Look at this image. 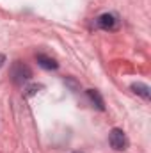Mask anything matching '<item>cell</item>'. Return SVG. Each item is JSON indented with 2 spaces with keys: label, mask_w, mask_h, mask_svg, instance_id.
<instances>
[{
  "label": "cell",
  "mask_w": 151,
  "mask_h": 153,
  "mask_svg": "<svg viewBox=\"0 0 151 153\" xmlns=\"http://www.w3.org/2000/svg\"><path fill=\"white\" fill-rule=\"evenodd\" d=\"M109 143L115 152H124L128 148V139L121 128H112L109 134Z\"/></svg>",
  "instance_id": "obj_1"
},
{
  "label": "cell",
  "mask_w": 151,
  "mask_h": 153,
  "mask_svg": "<svg viewBox=\"0 0 151 153\" xmlns=\"http://www.w3.org/2000/svg\"><path fill=\"white\" fill-rule=\"evenodd\" d=\"M132 89H133V93H135V94L142 96L144 100H150V98H151V89H150V85H148V84L135 82V84H132Z\"/></svg>",
  "instance_id": "obj_4"
},
{
  "label": "cell",
  "mask_w": 151,
  "mask_h": 153,
  "mask_svg": "<svg viewBox=\"0 0 151 153\" xmlns=\"http://www.w3.org/2000/svg\"><path fill=\"white\" fill-rule=\"evenodd\" d=\"M30 76H32V71H30V68H29L27 64H23V62L18 61V62L13 66V80H14L16 84H23V82H27Z\"/></svg>",
  "instance_id": "obj_3"
},
{
  "label": "cell",
  "mask_w": 151,
  "mask_h": 153,
  "mask_svg": "<svg viewBox=\"0 0 151 153\" xmlns=\"http://www.w3.org/2000/svg\"><path fill=\"white\" fill-rule=\"evenodd\" d=\"M96 27L101 30H115L119 27V18L112 13H105L96 18Z\"/></svg>",
  "instance_id": "obj_2"
},
{
  "label": "cell",
  "mask_w": 151,
  "mask_h": 153,
  "mask_svg": "<svg viewBox=\"0 0 151 153\" xmlns=\"http://www.w3.org/2000/svg\"><path fill=\"white\" fill-rule=\"evenodd\" d=\"M87 96H89V100L96 105V109L98 111H105V105H103V100H101V96H100V93L98 91H94V89H89L87 91Z\"/></svg>",
  "instance_id": "obj_6"
},
{
  "label": "cell",
  "mask_w": 151,
  "mask_h": 153,
  "mask_svg": "<svg viewBox=\"0 0 151 153\" xmlns=\"http://www.w3.org/2000/svg\"><path fill=\"white\" fill-rule=\"evenodd\" d=\"M38 64L41 68H44V70H57L59 68V64H57V61L55 59H52V57H48V55H38Z\"/></svg>",
  "instance_id": "obj_5"
},
{
  "label": "cell",
  "mask_w": 151,
  "mask_h": 153,
  "mask_svg": "<svg viewBox=\"0 0 151 153\" xmlns=\"http://www.w3.org/2000/svg\"><path fill=\"white\" fill-rule=\"evenodd\" d=\"M4 62H5V55H0V68L4 66Z\"/></svg>",
  "instance_id": "obj_7"
}]
</instances>
